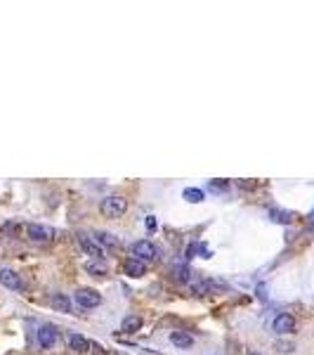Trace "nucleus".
<instances>
[{
    "instance_id": "1",
    "label": "nucleus",
    "mask_w": 314,
    "mask_h": 355,
    "mask_svg": "<svg viewBox=\"0 0 314 355\" xmlns=\"http://www.w3.org/2000/svg\"><path fill=\"white\" fill-rule=\"evenodd\" d=\"M99 211H102V216H107V218H121L128 211V199L121 197V194L104 197V199L99 201Z\"/></svg>"
},
{
    "instance_id": "2",
    "label": "nucleus",
    "mask_w": 314,
    "mask_h": 355,
    "mask_svg": "<svg viewBox=\"0 0 314 355\" xmlns=\"http://www.w3.org/2000/svg\"><path fill=\"white\" fill-rule=\"evenodd\" d=\"M133 258H140V261H149L154 263L156 258H158V249L149 242V239H140V242H135L133 244Z\"/></svg>"
},
{
    "instance_id": "3",
    "label": "nucleus",
    "mask_w": 314,
    "mask_h": 355,
    "mask_svg": "<svg viewBox=\"0 0 314 355\" xmlns=\"http://www.w3.org/2000/svg\"><path fill=\"white\" fill-rule=\"evenodd\" d=\"M73 301L81 306V308H97L102 303V294L97 289H78L73 294Z\"/></svg>"
},
{
    "instance_id": "4",
    "label": "nucleus",
    "mask_w": 314,
    "mask_h": 355,
    "mask_svg": "<svg viewBox=\"0 0 314 355\" xmlns=\"http://www.w3.org/2000/svg\"><path fill=\"white\" fill-rule=\"evenodd\" d=\"M78 244L85 254L92 258V261H104V251H102V246L95 242V239H90L88 235H78Z\"/></svg>"
},
{
    "instance_id": "5",
    "label": "nucleus",
    "mask_w": 314,
    "mask_h": 355,
    "mask_svg": "<svg viewBox=\"0 0 314 355\" xmlns=\"http://www.w3.org/2000/svg\"><path fill=\"white\" fill-rule=\"evenodd\" d=\"M38 344L43 348H54V344H57V339H59V332H57V327L54 325H43V327L38 329Z\"/></svg>"
},
{
    "instance_id": "6",
    "label": "nucleus",
    "mask_w": 314,
    "mask_h": 355,
    "mask_svg": "<svg viewBox=\"0 0 314 355\" xmlns=\"http://www.w3.org/2000/svg\"><path fill=\"white\" fill-rule=\"evenodd\" d=\"M274 332H277L279 337H284V334H293L296 332V320H293V315H288V313H281V315H277L274 318Z\"/></svg>"
},
{
    "instance_id": "7",
    "label": "nucleus",
    "mask_w": 314,
    "mask_h": 355,
    "mask_svg": "<svg viewBox=\"0 0 314 355\" xmlns=\"http://www.w3.org/2000/svg\"><path fill=\"white\" fill-rule=\"evenodd\" d=\"M0 282L5 284L7 289H12V292H24L21 277H19L14 270H9V268H2V270H0Z\"/></svg>"
},
{
    "instance_id": "8",
    "label": "nucleus",
    "mask_w": 314,
    "mask_h": 355,
    "mask_svg": "<svg viewBox=\"0 0 314 355\" xmlns=\"http://www.w3.org/2000/svg\"><path fill=\"white\" fill-rule=\"evenodd\" d=\"M28 237L33 242H50L54 239V230L47 225H28Z\"/></svg>"
},
{
    "instance_id": "9",
    "label": "nucleus",
    "mask_w": 314,
    "mask_h": 355,
    "mask_svg": "<svg viewBox=\"0 0 314 355\" xmlns=\"http://www.w3.org/2000/svg\"><path fill=\"white\" fill-rule=\"evenodd\" d=\"M66 346H69V351H76V353H88L90 344L81 337V334H73V332H69V334H66Z\"/></svg>"
},
{
    "instance_id": "10",
    "label": "nucleus",
    "mask_w": 314,
    "mask_h": 355,
    "mask_svg": "<svg viewBox=\"0 0 314 355\" xmlns=\"http://www.w3.org/2000/svg\"><path fill=\"white\" fill-rule=\"evenodd\" d=\"M147 273V263L140 258H128L126 261V275L128 277H142Z\"/></svg>"
},
{
    "instance_id": "11",
    "label": "nucleus",
    "mask_w": 314,
    "mask_h": 355,
    "mask_svg": "<svg viewBox=\"0 0 314 355\" xmlns=\"http://www.w3.org/2000/svg\"><path fill=\"white\" fill-rule=\"evenodd\" d=\"M71 299L66 296V294H52V308L57 310V313H71Z\"/></svg>"
},
{
    "instance_id": "12",
    "label": "nucleus",
    "mask_w": 314,
    "mask_h": 355,
    "mask_svg": "<svg viewBox=\"0 0 314 355\" xmlns=\"http://www.w3.org/2000/svg\"><path fill=\"white\" fill-rule=\"evenodd\" d=\"M170 344H172V346H177V348H182V351H187V348L194 346V339L189 337L187 332H172V334H170Z\"/></svg>"
},
{
    "instance_id": "13",
    "label": "nucleus",
    "mask_w": 314,
    "mask_h": 355,
    "mask_svg": "<svg viewBox=\"0 0 314 355\" xmlns=\"http://www.w3.org/2000/svg\"><path fill=\"white\" fill-rule=\"evenodd\" d=\"M140 327H142V320L137 318V315H128V318L121 322V329H123V332H128V334L140 332Z\"/></svg>"
},
{
    "instance_id": "14",
    "label": "nucleus",
    "mask_w": 314,
    "mask_h": 355,
    "mask_svg": "<svg viewBox=\"0 0 314 355\" xmlns=\"http://www.w3.org/2000/svg\"><path fill=\"white\" fill-rule=\"evenodd\" d=\"M182 197H184L189 204H198V201L206 199V194H203L201 190H196V187H187V190L182 192Z\"/></svg>"
},
{
    "instance_id": "15",
    "label": "nucleus",
    "mask_w": 314,
    "mask_h": 355,
    "mask_svg": "<svg viewBox=\"0 0 314 355\" xmlns=\"http://www.w3.org/2000/svg\"><path fill=\"white\" fill-rule=\"evenodd\" d=\"M97 244H107V246H121V239L111 232H99L97 235Z\"/></svg>"
},
{
    "instance_id": "16",
    "label": "nucleus",
    "mask_w": 314,
    "mask_h": 355,
    "mask_svg": "<svg viewBox=\"0 0 314 355\" xmlns=\"http://www.w3.org/2000/svg\"><path fill=\"white\" fill-rule=\"evenodd\" d=\"M85 270L102 277V275H107V265H104V261H90V263L85 265Z\"/></svg>"
},
{
    "instance_id": "17",
    "label": "nucleus",
    "mask_w": 314,
    "mask_h": 355,
    "mask_svg": "<svg viewBox=\"0 0 314 355\" xmlns=\"http://www.w3.org/2000/svg\"><path fill=\"white\" fill-rule=\"evenodd\" d=\"M269 216H272V220L274 223H291V213H286V211H269Z\"/></svg>"
},
{
    "instance_id": "18",
    "label": "nucleus",
    "mask_w": 314,
    "mask_h": 355,
    "mask_svg": "<svg viewBox=\"0 0 314 355\" xmlns=\"http://www.w3.org/2000/svg\"><path fill=\"white\" fill-rule=\"evenodd\" d=\"M227 187H229V182L227 180H213L210 185H208V190L210 192H227Z\"/></svg>"
},
{
    "instance_id": "19",
    "label": "nucleus",
    "mask_w": 314,
    "mask_h": 355,
    "mask_svg": "<svg viewBox=\"0 0 314 355\" xmlns=\"http://www.w3.org/2000/svg\"><path fill=\"white\" fill-rule=\"evenodd\" d=\"M144 228L149 230V232H154V230H156V218H152V216H149V218L144 220Z\"/></svg>"
},
{
    "instance_id": "20",
    "label": "nucleus",
    "mask_w": 314,
    "mask_h": 355,
    "mask_svg": "<svg viewBox=\"0 0 314 355\" xmlns=\"http://www.w3.org/2000/svg\"><path fill=\"white\" fill-rule=\"evenodd\" d=\"M279 351H281V353H291V351H293V344H279Z\"/></svg>"
},
{
    "instance_id": "21",
    "label": "nucleus",
    "mask_w": 314,
    "mask_h": 355,
    "mask_svg": "<svg viewBox=\"0 0 314 355\" xmlns=\"http://www.w3.org/2000/svg\"><path fill=\"white\" fill-rule=\"evenodd\" d=\"M310 223H314V211H312V213H310Z\"/></svg>"
},
{
    "instance_id": "22",
    "label": "nucleus",
    "mask_w": 314,
    "mask_h": 355,
    "mask_svg": "<svg viewBox=\"0 0 314 355\" xmlns=\"http://www.w3.org/2000/svg\"><path fill=\"white\" fill-rule=\"evenodd\" d=\"M248 355H260V353H255V351H251V353H248Z\"/></svg>"
}]
</instances>
